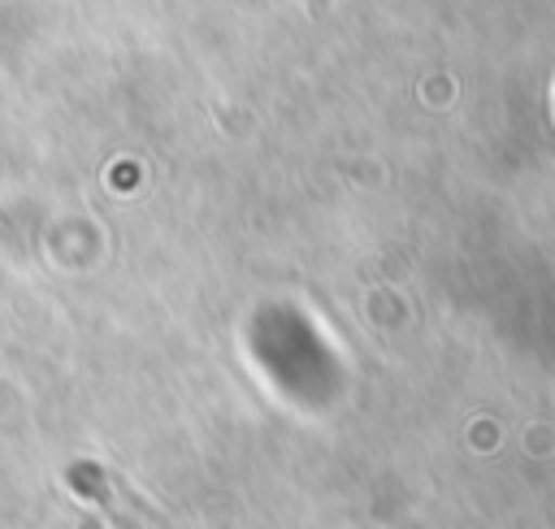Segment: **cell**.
I'll use <instances>...</instances> for the list:
<instances>
[{"label": "cell", "mask_w": 555, "mask_h": 529, "mask_svg": "<svg viewBox=\"0 0 555 529\" xmlns=\"http://www.w3.org/2000/svg\"><path fill=\"white\" fill-rule=\"evenodd\" d=\"M78 529H100V520H95V516H87V520H82Z\"/></svg>", "instance_id": "6da1fadb"}]
</instances>
